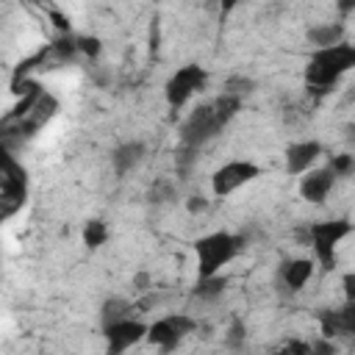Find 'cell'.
Masks as SVG:
<instances>
[{"mask_svg":"<svg viewBox=\"0 0 355 355\" xmlns=\"http://www.w3.org/2000/svg\"><path fill=\"white\" fill-rule=\"evenodd\" d=\"M352 6H355V0H338V8H341L344 14H349V11H352Z\"/></svg>","mask_w":355,"mask_h":355,"instance_id":"cell-26","label":"cell"},{"mask_svg":"<svg viewBox=\"0 0 355 355\" xmlns=\"http://www.w3.org/2000/svg\"><path fill=\"white\" fill-rule=\"evenodd\" d=\"M239 111V97H233V94H225V97H219L216 103H211V105H200L189 119H186V125H183V133H180V139H183V147H200L202 141H208L216 130H222L230 119H233V114Z\"/></svg>","mask_w":355,"mask_h":355,"instance_id":"cell-1","label":"cell"},{"mask_svg":"<svg viewBox=\"0 0 355 355\" xmlns=\"http://www.w3.org/2000/svg\"><path fill=\"white\" fill-rule=\"evenodd\" d=\"M236 3H239V0H222V8H225V11H230Z\"/></svg>","mask_w":355,"mask_h":355,"instance_id":"cell-29","label":"cell"},{"mask_svg":"<svg viewBox=\"0 0 355 355\" xmlns=\"http://www.w3.org/2000/svg\"><path fill=\"white\" fill-rule=\"evenodd\" d=\"M141 153H144V147L139 144V141H130V144H122L116 153H114V166H116V172H130L139 161H141Z\"/></svg>","mask_w":355,"mask_h":355,"instance_id":"cell-14","label":"cell"},{"mask_svg":"<svg viewBox=\"0 0 355 355\" xmlns=\"http://www.w3.org/2000/svg\"><path fill=\"white\" fill-rule=\"evenodd\" d=\"M78 47L86 53V55H97L100 53V42L94 36H86V39H78Z\"/></svg>","mask_w":355,"mask_h":355,"instance_id":"cell-22","label":"cell"},{"mask_svg":"<svg viewBox=\"0 0 355 355\" xmlns=\"http://www.w3.org/2000/svg\"><path fill=\"white\" fill-rule=\"evenodd\" d=\"M344 36V28L341 25H324V28H311L308 39L319 47H330V44H338Z\"/></svg>","mask_w":355,"mask_h":355,"instance_id":"cell-15","label":"cell"},{"mask_svg":"<svg viewBox=\"0 0 355 355\" xmlns=\"http://www.w3.org/2000/svg\"><path fill=\"white\" fill-rule=\"evenodd\" d=\"M230 333H233V336H230V344H239V341H241V336H244V327H241V322H236Z\"/></svg>","mask_w":355,"mask_h":355,"instance_id":"cell-24","label":"cell"},{"mask_svg":"<svg viewBox=\"0 0 355 355\" xmlns=\"http://www.w3.org/2000/svg\"><path fill=\"white\" fill-rule=\"evenodd\" d=\"M333 180H336L333 169H316V172H311L308 178H302L300 191H302V197H305L308 202H322V200L327 197V191L333 189Z\"/></svg>","mask_w":355,"mask_h":355,"instance_id":"cell-11","label":"cell"},{"mask_svg":"<svg viewBox=\"0 0 355 355\" xmlns=\"http://www.w3.org/2000/svg\"><path fill=\"white\" fill-rule=\"evenodd\" d=\"M53 19H55V25H58L61 31H67V28H69V22H67V19L61 17V14H53Z\"/></svg>","mask_w":355,"mask_h":355,"instance_id":"cell-27","label":"cell"},{"mask_svg":"<svg viewBox=\"0 0 355 355\" xmlns=\"http://www.w3.org/2000/svg\"><path fill=\"white\" fill-rule=\"evenodd\" d=\"M352 64H355V47L341 44V42L330 44V47H322L311 55L308 69H305V80H308L311 89L327 92V86H333Z\"/></svg>","mask_w":355,"mask_h":355,"instance_id":"cell-2","label":"cell"},{"mask_svg":"<svg viewBox=\"0 0 355 355\" xmlns=\"http://www.w3.org/2000/svg\"><path fill=\"white\" fill-rule=\"evenodd\" d=\"M322 333L324 336H349L355 333V311L352 305L341 311H322Z\"/></svg>","mask_w":355,"mask_h":355,"instance_id":"cell-10","label":"cell"},{"mask_svg":"<svg viewBox=\"0 0 355 355\" xmlns=\"http://www.w3.org/2000/svg\"><path fill=\"white\" fill-rule=\"evenodd\" d=\"M311 272H313V263H311V261H302V258L283 263V280H286V286H288L291 291L302 288L305 280L311 277Z\"/></svg>","mask_w":355,"mask_h":355,"instance_id":"cell-13","label":"cell"},{"mask_svg":"<svg viewBox=\"0 0 355 355\" xmlns=\"http://www.w3.org/2000/svg\"><path fill=\"white\" fill-rule=\"evenodd\" d=\"M255 175H258V166L250 164V161H233V164H225V166L214 175V191H216L219 197H225V194L236 191L239 186L250 183Z\"/></svg>","mask_w":355,"mask_h":355,"instance_id":"cell-6","label":"cell"},{"mask_svg":"<svg viewBox=\"0 0 355 355\" xmlns=\"http://www.w3.org/2000/svg\"><path fill=\"white\" fill-rule=\"evenodd\" d=\"M202 86H205V72H202L200 67L189 64V67L178 69V72L172 75V80L166 83V100H169L172 108H180V105H183L197 89H202Z\"/></svg>","mask_w":355,"mask_h":355,"instance_id":"cell-5","label":"cell"},{"mask_svg":"<svg viewBox=\"0 0 355 355\" xmlns=\"http://www.w3.org/2000/svg\"><path fill=\"white\" fill-rule=\"evenodd\" d=\"M319 144L316 141H302V144H291L288 150H286V166H288V172H302V169H308L313 161H316V155H319Z\"/></svg>","mask_w":355,"mask_h":355,"instance_id":"cell-12","label":"cell"},{"mask_svg":"<svg viewBox=\"0 0 355 355\" xmlns=\"http://www.w3.org/2000/svg\"><path fill=\"white\" fill-rule=\"evenodd\" d=\"M105 239H108V227H105L100 219H92V222L83 227V241H86L89 247H100Z\"/></svg>","mask_w":355,"mask_h":355,"instance_id":"cell-18","label":"cell"},{"mask_svg":"<svg viewBox=\"0 0 355 355\" xmlns=\"http://www.w3.org/2000/svg\"><path fill=\"white\" fill-rule=\"evenodd\" d=\"M241 247V239L230 236V233H214L205 236L194 244L197 258H200V275H214L222 263H227Z\"/></svg>","mask_w":355,"mask_h":355,"instance_id":"cell-3","label":"cell"},{"mask_svg":"<svg viewBox=\"0 0 355 355\" xmlns=\"http://www.w3.org/2000/svg\"><path fill=\"white\" fill-rule=\"evenodd\" d=\"M222 288H225V277H214V275H200V283H197L194 294H197V297H202V300H211V297L222 294Z\"/></svg>","mask_w":355,"mask_h":355,"instance_id":"cell-17","label":"cell"},{"mask_svg":"<svg viewBox=\"0 0 355 355\" xmlns=\"http://www.w3.org/2000/svg\"><path fill=\"white\" fill-rule=\"evenodd\" d=\"M19 205H22V200H17V197H11V194H3V191H0V222H3V219H8Z\"/></svg>","mask_w":355,"mask_h":355,"instance_id":"cell-19","label":"cell"},{"mask_svg":"<svg viewBox=\"0 0 355 355\" xmlns=\"http://www.w3.org/2000/svg\"><path fill=\"white\" fill-rule=\"evenodd\" d=\"M105 336H108V349L116 355V352H125L128 347H133L144 336V324L141 322H133V319H122V322L108 324L105 327Z\"/></svg>","mask_w":355,"mask_h":355,"instance_id":"cell-9","label":"cell"},{"mask_svg":"<svg viewBox=\"0 0 355 355\" xmlns=\"http://www.w3.org/2000/svg\"><path fill=\"white\" fill-rule=\"evenodd\" d=\"M205 208H208V202H205L202 197H191V200H189V211H191V214H200V211H205Z\"/></svg>","mask_w":355,"mask_h":355,"instance_id":"cell-23","label":"cell"},{"mask_svg":"<svg viewBox=\"0 0 355 355\" xmlns=\"http://www.w3.org/2000/svg\"><path fill=\"white\" fill-rule=\"evenodd\" d=\"M330 169H333V175H347V172H352V155H338V158H333Z\"/></svg>","mask_w":355,"mask_h":355,"instance_id":"cell-21","label":"cell"},{"mask_svg":"<svg viewBox=\"0 0 355 355\" xmlns=\"http://www.w3.org/2000/svg\"><path fill=\"white\" fill-rule=\"evenodd\" d=\"M344 286H347V297L352 300V297H355V277H352V275H347V277H344Z\"/></svg>","mask_w":355,"mask_h":355,"instance_id":"cell-25","label":"cell"},{"mask_svg":"<svg viewBox=\"0 0 355 355\" xmlns=\"http://www.w3.org/2000/svg\"><path fill=\"white\" fill-rule=\"evenodd\" d=\"M286 349H291V352H308L311 347H305V344H288Z\"/></svg>","mask_w":355,"mask_h":355,"instance_id":"cell-28","label":"cell"},{"mask_svg":"<svg viewBox=\"0 0 355 355\" xmlns=\"http://www.w3.org/2000/svg\"><path fill=\"white\" fill-rule=\"evenodd\" d=\"M250 89H252V83H250V80H244V78H230V80H227V94H233V97L247 94Z\"/></svg>","mask_w":355,"mask_h":355,"instance_id":"cell-20","label":"cell"},{"mask_svg":"<svg viewBox=\"0 0 355 355\" xmlns=\"http://www.w3.org/2000/svg\"><path fill=\"white\" fill-rule=\"evenodd\" d=\"M25 186H28L25 169L11 158V153L6 147H0V191L11 194L17 200H25Z\"/></svg>","mask_w":355,"mask_h":355,"instance_id":"cell-8","label":"cell"},{"mask_svg":"<svg viewBox=\"0 0 355 355\" xmlns=\"http://www.w3.org/2000/svg\"><path fill=\"white\" fill-rule=\"evenodd\" d=\"M349 233V222L347 219H338V222H316L311 225V239H313V247H316V255L322 261L324 269H333L336 266V244Z\"/></svg>","mask_w":355,"mask_h":355,"instance_id":"cell-4","label":"cell"},{"mask_svg":"<svg viewBox=\"0 0 355 355\" xmlns=\"http://www.w3.org/2000/svg\"><path fill=\"white\" fill-rule=\"evenodd\" d=\"M130 305L125 302V300H108L105 305H103V324L108 327V324H114V322H122V319H130Z\"/></svg>","mask_w":355,"mask_h":355,"instance_id":"cell-16","label":"cell"},{"mask_svg":"<svg viewBox=\"0 0 355 355\" xmlns=\"http://www.w3.org/2000/svg\"><path fill=\"white\" fill-rule=\"evenodd\" d=\"M189 330H194V322L189 316H169V319H161L150 327V341L158 344L161 349H172Z\"/></svg>","mask_w":355,"mask_h":355,"instance_id":"cell-7","label":"cell"}]
</instances>
